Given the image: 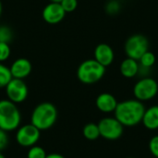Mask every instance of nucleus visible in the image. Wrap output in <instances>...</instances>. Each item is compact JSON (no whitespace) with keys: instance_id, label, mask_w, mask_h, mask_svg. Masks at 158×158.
<instances>
[{"instance_id":"obj_11","label":"nucleus","mask_w":158,"mask_h":158,"mask_svg":"<svg viewBox=\"0 0 158 158\" xmlns=\"http://www.w3.org/2000/svg\"><path fill=\"white\" fill-rule=\"evenodd\" d=\"M94 59L105 68L110 66L115 59V53L113 48L107 44H99L94 52Z\"/></svg>"},{"instance_id":"obj_3","label":"nucleus","mask_w":158,"mask_h":158,"mask_svg":"<svg viewBox=\"0 0 158 158\" xmlns=\"http://www.w3.org/2000/svg\"><path fill=\"white\" fill-rule=\"evenodd\" d=\"M21 122V115L17 104L8 99L0 100V129L6 132L17 130Z\"/></svg>"},{"instance_id":"obj_1","label":"nucleus","mask_w":158,"mask_h":158,"mask_svg":"<svg viewBox=\"0 0 158 158\" xmlns=\"http://www.w3.org/2000/svg\"><path fill=\"white\" fill-rule=\"evenodd\" d=\"M145 109L143 102L135 98L128 99L118 104L114 114L124 127H134L142 123Z\"/></svg>"},{"instance_id":"obj_13","label":"nucleus","mask_w":158,"mask_h":158,"mask_svg":"<svg viewBox=\"0 0 158 158\" xmlns=\"http://www.w3.org/2000/svg\"><path fill=\"white\" fill-rule=\"evenodd\" d=\"M118 102L117 98L109 93L100 94L95 100L97 109L103 113H112L115 111Z\"/></svg>"},{"instance_id":"obj_30","label":"nucleus","mask_w":158,"mask_h":158,"mask_svg":"<svg viewBox=\"0 0 158 158\" xmlns=\"http://www.w3.org/2000/svg\"><path fill=\"white\" fill-rule=\"evenodd\" d=\"M127 158H136V157H127Z\"/></svg>"},{"instance_id":"obj_24","label":"nucleus","mask_w":158,"mask_h":158,"mask_svg":"<svg viewBox=\"0 0 158 158\" xmlns=\"http://www.w3.org/2000/svg\"><path fill=\"white\" fill-rule=\"evenodd\" d=\"M150 153L156 158H158V135H156L151 138L148 143Z\"/></svg>"},{"instance_id":"obj_10","label":"nucleus","mask_w":158,"mask_h":158,"mask_svg":"<svg viewBox=\"0 0 158 158\" xmlns=\"http://www.w3.org/2000/svg\"><path fill=\"white\" fill-rule=\"evenodd\" d=\"M66 12L61 6L60 3L50 2L43 9V19L48 24H57L63 20Z\"/></svg>"},{"instance_id":"obj_18","label":"nucleus","mask_w":158,"mask_h":158,"mask_svg":"<svg viewBox=\"0 0 158 158\" xmlns=\"http://www.w3.org/2000/svg\"><path fill=\"white\" fill-rule=\"evenodd\" d=\"M11 79L12 75L9 68L0 62V88H5Z\"/></svg>"},{"instance_id":"obj_14","label":"nucleus","mask_w":158,"mask_h":158,"mask_svg":"<svg viewBox=\"0 0 158 158\" xmlns=\"http://www.w3.org/2000/svg\"><path fill=\"white\" fill-rule=\"evenodd\" d=\"M140 70V64L138 60L126 57L119 66V71L120 74L127 78V79H131L136 77L139 74Z\"/></svg>"},{"instance_id":"obj_23","label":"nucleus","mask_w":158,"mask_h":158,"mask_svg":"<svg viewBox=\"0 0 158 158\" xmlns=\"http://www.w3.org/2000/svg\"><path fill=\"white\" fill-rule=\"evenodd\" d=\"M11 50L7 43H0V62H4L10 56Z\"/></svg>"},{"instance_id":"obj_19","label":"nucleus","mask_w":158,"mask_h":158,"mask_svg":"<svg viewBox=\"0 0 158 158\" xmlns=\"http://www.w3.org/2000/svg\"><path fill=\"white\" fill-rule=\"evenodd\" d=\"M47 156L45 150L39 146V145H33L29 148V151L27 153V158H45Z\"/></svg>"},{"instance_id":"obj_5","label":"nucleus","mask_w":158,"mask_h":158,"mask_svg":"<svg viewBox=\"0 0 158 158\" xmlns=\"http://www.w3.org/2000/svg\"><path fill=\"white\" fill-rule=\"evenodd\" d=\"M158 94L157 81L151 77H143L139 80L133 86L134 98L146 102L155 98Z\"/></svg>"},{"instance_id":"obj_4","label":"nucleus","mask_w":158,"mask_h":158,"mask_svg":"<svg viewBox=\"0 0 158 158\" xmlns=\"http://www.w3.org/2000/svg\"><path fill=\"white\" fill-rule=\"evenodd\" d=\"M106 68L98 63L94 58L84 60L77 69L78 80L84 84H94L103 79Z\"/></svg>"},{"instance_id":"obj_17","label":"nucleus","mask_w":158,"mask_h":158,"mask_svg":"<svg viewBox=\"0 0 158 158\" xmlns=\"http://www.w3.org/2000/svg\"><path fill=\"white\" fill-rule=\"evenodd\" d=\"M156 60V58L155 54L153 52H151V51L148 50L147 52H145L140 57V59L138 61H139V64H140L141 67L147 68V69H151L155 65Z\"/></svg>"},{"instance_id":"obj_20","label":"nucleus","mask_w":158,"mask_h":158,"mask_svg":"<svg viewBox=\"0 0 158 158\" xmlns=\"http://www.w3.org/2000/svg\"><path fill=\"white\" fill-rule=\"evenodd\" d=\"M121 6L118 0H108L106 5V12L108 15H117L120 11Z\"/></svg>"},{"instance_id":"obj_31","label":"nucleus","mask_w":158,"mask_h":158,"mask_svg":"<svg viewBox=\"0 0 158 158\" xmlns=\"http://www.w3.org/2000/svg\"><path fill=\"white\" fill-rule=\"evenodd\" d=\"M157 10H158V6H157Z\"/></svg>"},{"instance_id":"obj_6","label":"nucleus","mask_w":158,"mask_h":158,"mask_svg":"<svg viewBox=\"0 0 158 158\" xmlns=\"http://www.w3.org/2000/svg\"><path fill=\"white\" fill-rule=\"evenodd\" d=\"M124 50L127 57L139 60L140 57L149 50V41L147 37L143 34H133L125 42Z\"/></svg>"},{"instance_id":"obj_2","label":"nucleus","mask_w":158,"mask_h":158,"mask_svg":"<svg viewBox=\"0 0 158 158\" xmlns=\"http://www.w3.org/2000/svg\"><path fill=\"white\" fill-rule=\"evenodd\" d=\"M56 119V107L49 102H44L37 105L32 110L31 116V123L41 131L52 128L55 125Z\"/></svg>"},{"instance_id":"obj_27","label":"nucleus","mask_w":158,"mask_h":158,"mask_svg":"<svg viewBox=\"0 0 158 158\" xmlns=\"http://www.w3.org/2000/svg\"><path fill=\"white\" fill-rule=\"evenodd\" d=\"M62 0H50V2H55V3H60Z\"/></svg>"},{"instance_id":"obj_9","label":"nucleus","mask_w":158,"mask_h":158,"mask_svg":"<svg viewBox=\"0 0 158 158\" xmlns=\"http://www.w3.org/2000/svg\"><path fill=\"white\" fill-rule=\"evenodd\" d=\"M5 89L7 99L15 104L22 103L28 97V87L23 80L12 78Z\"/></svg>"},{"instance_id":"obj_29","label":"nucleus","mask_w":158,"mask_h":158,"mask_svg":"<svg viewBox=\"0 0 158 158\" xmlns=\"http://www.w3.org/2000/svg\"><path fill=\"white\" fill-rule=\"evenodd\" d=\"M0 158H5V157H4V156L2 155V153H1V151H0Z\"/></svg>"},{"instance_id":"obj_15","label":"nucleus","mask_w":158,"mask_h":158,"mask_svg":"<svg viewBox=\"0 0 158 158\" xmlns=\"http://www.w3.org/2000/svg\"><path fill=\"white\" fill-rule=\"evenodd\" d=\"M143 125L149 131L158 129V106H152L145 109L142 120Z\"/></svg>"},{"instance_id":"obj_28","label":"nucleus","mask_w":158,"mask_h":158,"mask_svg":"<svg viewBox=\"0 0 158 158\" xmlns=\"http://www.w3.org/2000/svg\"><path fill=\"white\" fill-rule=\"evenodd\" d=\"M1 14H2V3H1V0H0V17H1Z\"/></svg>"},{"instance_id":"obj_12","label":"nucleus","mask_w":158,"mask_h":158,"mask_svg":"<svg viewBox=\"0 0 158 158\" xmlns=\"http://www.w3.org/2000/svg\"><path fill=\"white\" fill-rule=\"evenodd\" d=\"M31 63L29 59L24 57L16 59L9 68L12 78L20 80H23L24 78L28 77L31 72Z\"/></svg>"},{"instance_id":"obj_26","label":"nucleus","mask_w":158,"mask_h":158,"mask_svg":"<svg viewBox=\"0 0 158 158\" xmlns=\"http://www.w3.org/2000/svg\"><path fill=\"white\" fill-rule=\"evenodd\" d=\"M45 158H65L62 155L60 154H57V153H52V154H49L46 156Z\"/></svg>"},{"instance_id":"obj_22","label":"nucleus","mask_w":158,"mask_h":158,"mask_svg":"<svg viewBox=\"0 0 158 158\" xmlns=\"http://www.w3.org/2000/svg\"><path fill=\"white\" fill-rule=\"evenodd\" d=\"M60 5L66 13H70L78 7V0H62Z\"/></svg>"},{"instance_id":"obj_8","label":"nucleus","mask_w":158,"mask_h":158,"mask_svg":"<svg viewBox=\"0 0 158 158\" xmlns=\"http://www.w3.org/2000/svg\"><path fill=\"white\" fill-rule=\"evenodd\" d=\"M41 131L31 123L25 124L17 129L16 141L19 146L30 148L35 145L40 140Z\"/></svg>"},{"instance_id":"obj_25","label":"nucleus","mask_w":158,"mask_h":158,"mask_svg":"<svg viewBox=\"0 0 158 158\" xmlns=\"http://www.w3.org/2000/svg\"><path fill=\"white\" fill-rule=\"evenodd\" d=\"M8 143H9V140H8L7 132L0 129V151L5 150L7 147Z\"/></svg>"},{"instance_id":"obj_21","label":"nucleus","mask_w":158,"mask_h":158,"mask_svg":"<svg viewBox=\"0 0 158 158\" xmlns=\"http://www.w3.org/2000/svg\"><path fill=\"white\" fill-rule=\"evenodd\" d=\"M12 39V31L6 26H0V43H7Z\"/></svg>"},{"instance_id":"obj_7","label":"nucleus","mask_w":158,"mask_h":158,"mask_svg":"<svg viewBox=\"0 0 158 158\" xmlns=\"http://www.w3.org/2000/svg\"><path fill=\"white\" fill-rule=\"evenodd\" d=\"M97 125L100 131V137L106 140L116 141L123 135L124 126L115 117L104 118L98 122Z\"/></svg>"},{"instance_id":"obj_16","label":"nucleus","mask_w":158,"mask_h":158,"mask_svg":"<svg viewBox=\"0 0 158 158\" xmlns=\"http://www.w3.org/2000/svg\"><path fill=\"white\" fill-rule=\"evenodd\" d=\"M82 134L85 139L89 141H95L100 137V131L98 125L95 123H88L83 127Z\"/></svg>"}]
</instances>
